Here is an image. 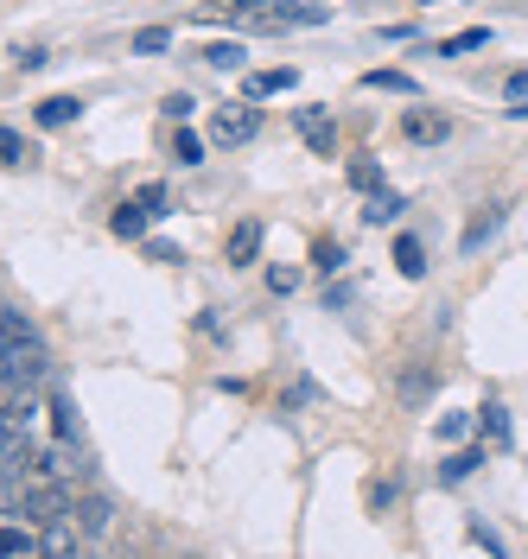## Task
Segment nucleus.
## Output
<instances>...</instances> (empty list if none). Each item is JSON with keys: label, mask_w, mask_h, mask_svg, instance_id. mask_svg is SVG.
Wrapping results in <instances>:
<instances>
[{"label": "nucleus", "mask_w": 528, "mask_h": 559, "mask_svg": "<svg viewBox=\"0 0 528 559\" xmlns=\"http://www.w3.org/2000/svg\"><path fill=\"white\" fill-rule=\"evenodd\" d=\"M401 134L408 140H446V115H433V108H408V115H401Z\"/></svg>", "instance_id": "8"}, {"label": "nucleus", "mask_w": 528, "mask_h": 559, "mask_svg": "<svg viewBox=\"0 0 528 559\" xmlns=\"http://www.w3.org/2000/svg\"><path fill=\"white\" fill-rule=\"evenodd\" d=\"M478 414H484V432H491L496 445H509V414H503V407H496V401H484V407H478Z\"/></svg>", "instance_id": "20"}, {"label": "nucleus", "mask_w": 528, "mask_h": 559, "mask_svg": "<svg viewBox=\"0 0 528 559\" xmlns=\"http://www.w3.org/2000/svg\"><path fill=\"white\" fill-rule=\"evenodd\" d=\"M71 522L83 527L90 540H103L108 527H115V509H108L103 496H77V502H71Z\"/></svg>", "instance_id": "4"}, {"label": "nucleus", "mask_w": 528, "mask_h": 559, "mask_svg": "<svg viewBox=\"0 0 528 559\" xmlns=\"http://www.w3.org/2000/svg\"><path fill=\"white\" fill-rule=\"evenodd\" d=\"M146 223H153V210H146L141 198H134V204H121L115 216H108V229H115L121 242H141V236H146Z\"/></svg>", "instance_id": "6"}, {"label": "nucleus", "mask_w": 528, "mask_h": 559, "mask_svg": "<svg viewBox=\"0 0 528 559\" xmlns=\"http://www.w3.org/2000/svg\"><path fill=\"white\" fill-rule=\"evenodd\" d=\"M363 90H388V96H414L421 83H414L408 70H369V76H363Z\"/></svg>", "instance_id": "12"}, {"label": "nucleus", "mask_w": 528, "mask_h": 559, "mask_svg": "<svg viewBox=\"0 0 528 559\" xmlns=\"http://www.w3.org/2000/svg\"><path fill=\"white\" fill-rule=\"evenodd\" d=\"M173 159H178V166H198V159H204V140L191 134V128H185V121H178V140H173Z\"/></svg>", "instance_id": "17"}, {"label": "nucleus", "mask_w": 528, "mask_h": 559, "mask_svg": "<svg viewBox=\"0 0 528 559\" xmlns=\"http://www.w3.org/2000/svg\"><path fill=\"white\" fill-rule=\"evenodd\" d=\"M0 554H45V534H33V522L26 527H0Z\"/></svg>", "instance_id": "11"}, {"label": "nucleus", "mask_w": 528, "mask_h": 559, "mask_svg": "<svg viewBox=\"0 0 528 559\" xmlns=\"http://www.w3.org/2000/svg\"><path fill=\"white\" fill-rule=\"evenodd\" d=\"M503 96H509V115H528V70H516V76L503 83Z\"/></svg>", "instance_id": "23"}, {"label": "nucleus", "mask_w": 528, "mask_h": 559, "mask_svg": "<svg viewBox=\"0 0 528 559\" xmlns=\"http://www.w3.org/2000/svg\"><path fill=\"white\" fill-rule=\"evenodd\" d=\"M223 254H230V267H248V261L261 254V223H236L230 242H223Z\"/></svg>", "instance_id": "5"}, {"label": "nucleus", "mask_w": 528, "mask_h": 559, "mask_svg": "<svg viewBox=\"0 0 528 559\" xmlns=\"http://www.w3.org/2000/svg\"><path fill=\"white\" fill-rule=\"evenodd\" d=\"M261 134V115H255V108L248 103H236V108H223V115H216L211 121V140H223V146H248V140Z\"/></svg>", "instance_id": "2"}, {"label": "nucleus", "mask_w": 528, "mask_h": 559, "mask_svg": "<svg viewBox=\"0 0 528 559\" xmlns=\"http://www.w3.org/2000/svg\"><path fill=\"white\" fill-rule=\"evenodd\" d=\"M13 64H20V70H38V64H45V51H38V45H20V51H13Z\"/></svg>", "instance_id": "27"}, {"label": "nucleus", "mask_w": 528, "mask_h": 559, "mask_svg": "<svg viewBox=\"0 0 528 559\" xmlns=\"http://www.w3.org/2000/svg\"><path fill=\"white\" fill-rule=\"evenodd\" d=\"M45 344L26 331V318H0V388H38L45 382Z\"/></svg>", "instance_id": "1"}, {"label": "nucleus", "mask_w": 528, "mask_h": 559, "mask_svg": "<svg viewBox=\"0 0 528 559\" xmlns=\"http://www.w3.org/2000/svg\"><path fill=\"white\" fill-rule=\"evenodd\" d=\"M293 121H300V134H306V146H313L318 159H331V153H338V128H331V115H325V108H300Z\"/></svg>", "instance_id": "3"}, {"label": "nucleus", "mask_w": 528, "mask_h": 559, "mask_svg": "<svg viewBox=\"0 0 528 559\" xmlns=\"http://www.w3.org/2000/svg\"><path fill=\"white\" fill-rule=\"evenodd\" d=\"M395 216H401V191H369L363 223H395Z\"/></svg>", "instance_id": "15"}, {"label": "nucleus", "mask_w": 528, "mask_h": 559, "mask_svg": "<svg viewBox=\"0 0 528 559\" xmlns=\"http://www.w3.org/2000/svg\"><path fill=\"white\" fill-rule=\"evenodd\" d=\"M173 45V33L166 26H146V33H134V51H166Z\"/></svg>", "instance_id": "25"}, {"label": "nucleus", "mask_w": 528, "mask_h": 559, "mask_svg": "<svg viewBox=\"0 0 528 559\" xmlns=\"http://www.w3.org/2000/svg\"><path fill=\"white\" fill-rule=\"evenodd\" d=\"M313 267H318V274H338V267H344V242H318L313 248Z\"/></svg>", "instance_id": "21"}, {"label": "nucleus", "mask_w": 528, "mask_h": 559, "mask_svg": "<svg viewBox=\"0 0 528 559\" xmlns=\"http://www.w3.org/2000/svg\"><path fill=\"white\" fill-rule=\"evenodd\" d=\"M204 64H216V70H236V64H243V45H211V51H204Z\"/></svg>", "instance_id": "24"}, {"label": "nucleus", "mask_w": 528, "mask_h": 559, "mask_svg": "<svg viewBox=\"0 0 528 559\" xmlns=\"http://www.w3.org/2000/svg\"><path fill=\"white\" fill-rule=\"evenodd\" d=\"M433 382H439V376H426V369H408V376H401V394H408V401H426V394H433Z\"/></svg>", "instance_id": "22"}, {"label": "nucleus", "mask_w": 528, "mask_h": 559, "mask_svg": "<svg viewBox=\"0 0 528 559\" xmlns=\"http://www.w3.org/2000/svg\"><path fill=\"white\" fill-rule=\"evenodd\" d=\"M141 204L153 210V216H166V185H141Z\"/></svg>", "instance_id": "26"}, {"label": "nucleus", "mask_w": 528, "mask_h": 559, "mask_svg": "<svg viewBox=\"0 0 528 559\" xmlns=\"http://www.w3.org/2000/svg\"><path fill=\"white\" fill-rule=\"evenodd\" d=\"M268 286H274V293H293V286H300V274H293V267H274V274H268Z\"/></svg>", "instance_id": "28"}, {"label": "nucleus", "mask_w": 528, "mask_h": 559, "mask_svg": "<svg viewBox=\"0 0 528 559\" xmlns=\"http://www.w3.org/2000/svg\"><path fill=\"white\" fill-rule=\"evenodd\" d=\"M77 115H83L77 96H45V103H38V128H71Z\"/></svg>", "instance_id": "10"}, {"label": "nucleus", "mask_w": 528, "mask_h": 559, "mask_svg": "<svg viewBox=\"0 0 528 559\" xmlns=\"http://www.w3.org/2000/svg\"><path fill=\"white\" fill-rule=\"evenodd\" d=\"M478 464H484V452H458V457H446V471H439V477H446V484H465Z\"/></svg>", "instance_id": "18"}, {"label": "nucleus", "mask_w": 528, "mask_h": 559, "mask_svg": "<svg viewBox=\"0 0 528 559\" xmlns=\"http://www.w3.org/2000/svg\"><path fill=\"white\" fill-rule=\"evenodd\" d=\"M351 185L356 191H383V166L376 159H351Z\"/></svg>", "instance_id": "19"}, {"label": "nucleus", "mask_w": 528, "mask_h": 559, "mask_svg": "<svg viewBox=\"0 0 528 559\" xmlns=\"http://www.w3.org/2000/svg\"><path fill=\"white\" fill-rule=\"evenodd\" d=\"M496 229H503V204H484L471 223H465V236H458V242H465V254H471V248H484Z\"/></svg>", "instance_id": "7"}, {"label": "nucleus", "mask_w": 528, "mask_h": 559, "mask_svg": "<svg viewBox=\"0 0 528 559\" xmlns=\"http://www.w3.org/2000/svg\"><path fill=\"white\" fill-rule=\"evenodd\" d=\"M0 166H33V146L13 134V128H0Z\"/></svg>", "instance_id": "16"}, {"label": "nucleus", "mask_w": 528, "mask_h": 559, "mask_svg": "<svg viewBox=\"0 0 528 559\" xmlns=\"http://www.w3.org/2000/svg\"><path fill=\"white\" fill-rule=\"evenodd\" d=\"M293 83H300V70L281 64V70H255L243 90H248V103H255V96H281V90H293Z\"/></svg>", "instance_id": "9"}, {"label": "nucleus", "mask_w": 528, "mask_h": 559, "mask_svg": "<svg viewBox=\"0 0 528 559\" xmlns=\"http://www.w3.org/2000/svg\"><path fill=\"white\" fill-rule=\"evenodd\" d=\"M484 45H491V33H484V26H465V33L439 38L433 51H439V58H458V51H484Z\"/></svg>", "instance_id": "13"}, {"label": "nucleus", "mask_w": 528, "mask_h": 559, "mask_svg": "<svg viewBox=\"0 0 528 559\" xmlns=\"http://www.w3.org/2000/svg\"><path fill=\"white\" fill-rule=\"evenodd\" d=\"M395 267H401L408 280H421L426 274V248L414 242V236H401V242H395Z\"/></svg>", "instance_id": "14"}]
</instances>
